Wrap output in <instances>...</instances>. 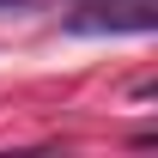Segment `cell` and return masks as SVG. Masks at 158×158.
<instances>
[{
	"mask_svg": "<svg viewBox=\"0 0 158 158\" xmlns=\"http://www.w3.org/2000/svg\"><path fill=\"white\" fill-rule=\"evenodd\" d=\"M0 6H24V0H0Z\"/></svg>",
	"mask_w": 158,
	"mask_h": 158,
	"instance_id": "7a4b0ae2",
	"label": "cell"
},
{
	"mask_svg": "<svg viewBox=\"0 0 158 158\" xmlns=\"http://www.w3.org/2000/svg\"><path fill=\"white\" fill-rule=\"evenodd\" d=\"M152 24H158L152 0H103V6H79L73 19H67V31L73 37H122V31L146 37Z\"/></svg>",
	"mask_w": 158,
	"mask_h": 158,
	"instance_id": "6da1fadb",
	"label": "cell"
}]
</instances>
